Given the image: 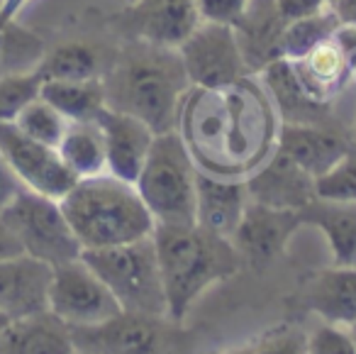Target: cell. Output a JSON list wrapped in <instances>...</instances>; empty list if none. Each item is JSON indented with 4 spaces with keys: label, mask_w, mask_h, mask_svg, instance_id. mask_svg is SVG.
<instances>
[{
    "label": "cell",
    "mask_w": 356,
    "mask_h": 354,
    "mask_svg": "<svg viewBox=\"0 0 356 354\" xmlns=\"http://www.w3.org/2000/svg\"><path fill=\"white\" fill-rule=\"evenodd\" d=\"M278 120L271 95L244 76L225 88L191 86L178 108L176 132L200 171L247 178L276 149Z\"/></svg>",
    "instance_id": "6da1fadb"
},
{
    "label": "cell",
    "mask_w": 356,
    "mask_h": 354,
    "mask_svg": "<svg viewBox=\"0 0 356 354\" xmlns=\"http://www.w3.org/2000/svg\"><path fill=\"white\" fill-rule=\"evenodd\" d=\"M103 86L108 108L134 115L163 134L176 130L178 108L191 81L178 49L127 40L105 69Z\"/></svg>",
    "instance_id": "7a4b0ae2"
},
{
    "label": "cell",
    "mask_w": 356,
    "mask_h": 354,
    "mask_svg": "<svg viewBox=\"0 0 356 354\" xmlns=\"http://www.w3.org/2000/svg\"><path fill=\"white\" fill-rule=\"evenodd\" d=\"M159 269L166 291L168 320L181 323L193 303L220 281L239 269L237 247L200 225H156L154 227Z\"/></svg>",
    "instance_id": "3957f363"
},
{
    "label": "cell",
    "mask_w": 356,
    "mask_h": 354,
    "mask_svg": "<svg viewBox=\"0 0 356 354\" xmlns=\"http://www.w3.org/2000/svg\"><path fill=\"white\" fill-rule=\"evenodd\" d=\"M61 210L83 249L129 245L152 237L156 227L137 186L113 174L79 178L61 198Z\"/></svg>",
    "instance_id": "277c9868"
},
{
    "label": "cell",
    "mask_w": 356,
    "mask_h": 354,
    "mask_svg": "<svg viewBox=\"0 0 356 354\" xmlns=\"http://www.w3.org/2000/svg\"><path fill=\"white\" fill-rule=\"evenodd\" d=\"M195 178L198 167L173 130L154 137L134 186L156 225H195Z\"/></svg>",
    "instance_id": "5b68a950"
},
{
    "label": "cell",
    "mask_w": 356,
    "mask_h": 354,
    "mask_svg": "<svg viewBox=\"0 0 356 354\" xmlns=\"http://www.w3.org/2000/svg\"><path fill=\"white\" fill-rule=\"evenodd\" d=\"M81 259L105 281L122 310L149 318H168L154 237L105 249H83Z\"/></svg>",
    "instance_id": "8992f818"
},
{
    "label": "cell",
    "mask_w": 356,
    "mask_h": 354,
    "mask_svg": "<svg viewBox=\"0 0 356 354\" xmlns=\"http://www.w3.org/2000/svg\"><path fill=\"white\" fill-rule=\"evenodd\" d=\"M0 217L15 232L25 254L47 261L49 266H61L83 254V247L61 210V201L56 198L22 188L0 210Z\"/></svg>",
    "instance_id": "52a82bcc"
},
{
    "label": "cell",
    "mask_w": 356,
    "mask_h": 354,
    "mask_svg": "<svg viewBox=\"0 0 356 354\" xmlns=\"http://www.w3.org/2000/svg\"><path fill=\"white\" fill-rule=\"evenodd\" d=\"M178 54L193 88H225L252 76L232 25L200 22L178 45Z\"/></svg>",
    "instance_id": "ba28073f"
},
{
    "label": "cell",
    "mask_w": 356,
    "mask_h": 354,
    "mask_svg": "<svg viewBox=\"0 0 356 354\" xmlns=\"http://www.w3.org/2000/svg\"><path fill=\"white\" fill-rule=\"evenodd\" d=\"M49 310L69 328H90L113 320L122 313V305L105 281L79 256L54 266Z\"/></svg>",
    "instance_id": "9c48e42d"
},
{
    "label": "cell",
    "mask_w": 356,
    "mask_h": 354,
    "mask_svg": "<svg viewBox=\"0 0 356 354\" xmlns=\"http://www.w3.org/2000/svg\"><path fill=\"white\" fill-rule=\"evenodd\" d=\"M0 154L22 186L42 196L61 201L79 181L64 164L59 149L27 137L15 123H0Z\"/></svg>",
    "instance_id": "30bf717a"
},
{
    "label": "cell",
    "mask_w": 356,
    "mask_h": 354,
    "mask_svg": "<svg viewBox=\"0 0 356 354\" xmlns=\"http://www.w3.org/2000/svg\"><path fill=\"white\" fill-rule=\"evenodd\" d=\"M195 0H137L115 15V25L127 40L173 47L200 25Z\"/></svg>",
    "instance_id": "8fae6325"
},
{
    "label": "cell",
    "mask_w": 356,
    "mask_h": 354,
    "mask_svg": "<svg viewBox=\"0 0 356 354\" xmlns=\"http://www.w3.org/2000/svg\"><path fill=\"white\" fill-rule=\"evenodd\" d=\"M79 352L90 354H159L161 318L122 310L113 320L90 328H71Z\"/></svg>",
    "instance_id": "7c38bea8"
},
{
    "label": "cell",
    "mask_w": 356,
    "mask_h": 354,
    "mask_svg": "<svg viewBox=\"0 0 356 354\" xmlns=\"http://www.w3.org/2000/svg\"><path fill=\"white\" fill-rule=\"evenodd\" d=\"M298 227H302L300 213L276 210V208L249 201L242 222L232 237V245L249 264L264 266L286 252Z\"/></svg>",
    "instance_id": "4fadbf2b"
},
{
    "label": "cell",
    "mask_w": 356,
    "mask_h": 354,
    "mask_svg": "<svg viewBox=\"0 0 356 354\" xmlns=\"http://www.w3.org/2000/svg\"><path fill=\"white\" fill-rule=\"evenodd\" d=\"M244 181H247L249 201L276 208V210L300 213L317 198L315 178L278 149H273L271 157Z\"/></svg>",
    "instance_id": "5bb4252c"
},
{
    "label": "cell",
    "mask_w": 356,
    "mask_h": 354,
    "mask_svg": "<svg viewBox=\"0 0 356 354\" xmlns=\"http://www.w3.org/2000/svg\"><path fill=\"white\" fill-rule=\"evenodd\" d=\"M54 266L30 254L0 261V313L10 320L49 310V288Z\"/></svg>",
    "instance_id": "9a60e30c"
},
{
    "label": "cell",
    "mask_w": 356,
    "mask_h": 354,
    "mask_svg": "<svg viewBox=\"0 0 356 354\" xmlns=\"http://www.w3.org/2000/svg\"><path fill=\"white\" fill-rule=\"evenodd\" d=\"M95 123L103 130L108 174H113L120 181L137 183L156 132L134 115L113 108H105Z\"/></svg>",
    "instance_id": "2e32d148"
},
{
    "label": "cell",
    "mask_w": 356,
    "mask_h": 354,
    "mask_svg": "<svg viewBox=\"0 0 356 354\" xmlns=\"http://www.w3.org/2000/svg\"><path fill=\"white\" fill-rule=\"evenodd\" d=\"M195 188V225L225 240H232L249 206L247 181L220 178L198 169Z\"/></svg>",
    "instance_id": "e0dca14e"
},
{
    "label": "cell",
    "mask_w": 356,
    "mask_h": 354,
    "mask_svg": "<svg viewBox=\"0 0 356 354\" xmlns=\"http://www.w3.org/2000/svg\"><path fill=\"white\" fill-rule=\"evenodd\" d=\"M276 149L312 178H320L351 152L339 134L312 123H281Z\"/></svg>",
    "instance_id": "ac0fdd59"
},
{
    "label": "cell",
    "mask_w": 356,
    "mask_h": 354,
    "mask_svg": "<svg viewBox=\"0 0 356 354\" xmlns=\"http://www.w3.org/2000/svg\"><path fill=\"white\" fill-rule=\"evenodd\" d=\"M288 22L281 17L276 0H252L242 17L234 22L239 49L252 74H261L281 56V40Z\"/></svg>",
    "instance_id": "d6986e66"
},
{
    "label": "cell",
    "mask_w": 356,
    "mask_h": 354,
    "mask_svg": "<svg viewBox=\"0 0 356 354\" xmlns=\"http://www.w3.org/2000/svg\"><path fill=\"white\" fill-rule=\"evenodd\" d=\"M71 328L51 310L10 320L0 332V354H74Z\"/></svg>",
    "instance_id": "ffe728a7"
},
{
    "label": "cell",
    "mask_w": 356,
    "mask_h": 354,
    "mask_svg": "<svg viewBox=\"0 0 356 354\" xmlns=\"http://www.w3.org/2000/svg\"><path fill=\"white\" fill-rule=\"evenodd\" d=\"M307 308L322 323L349 330L356 320V266H330L312 276L305 291Z\"/></svg>",
    "instance_id": "44dd1931"
},
{
    "label": "cell",
    "mask_w": 356,
    "mask_h": 354,
    "mask_svg": "<svg viewBox=\"0 0 356 354\" xmlns=\"http://www.w3.org/2000/svg\"><path fill=\"white\" fill-rule=\"evenodd\" d=\"M300 220L325 235L334 264L356 266V203L315 198L300 210Z\"/></svg>",
    "instance_id": "7402d4cb"
},
{
    "label": "cell",
    "mask_w": 356,
    "mask_h": 354,
    "mask_svg": "<svg viewBox=\"0 0 356 354\" xmlns=\"http://www.w3.org/2000/svg\"><path fill=\"white\" fill-rule=\"evenodd\" d=\"M264 86L278 110L281 123H312L327 108V103L317 100L302 86L296 66L291 59H276L261 71Z\"/></svg>",
    "instance_id": "603a6c76"
},
{
    "label": "cell",
    "mask_w": 356,
    "mask_h": 354,
    "mask_svg": "<svg viewBox=\"0 0 356 354\" xmlns=\"http://www.w3.org/2000/svg\"><path fill=\"white\" fill-rule=\"evenodd\" d=\"M40 95L51 103L69 123H95L108 108L103 79L88 81H42Z\"/></svg>",
    "instance_id": "cb8c5ba5"
},
{
    "label": "cell",
    "mask_w": 356,
    "mask_h": 354,
    "mask_svg": "<svg viewBox=\"0 0 356 354\" xmlns=\"http://www.w3.org/2000/svg\"><path fill=\"white\" fill-rule=\"evenodd\" d=\"M298 76H300L302 86L315 95L322 103H330L332 95L349 81L351 64L346 54L334 45V42H325L315 52L305 56V59L293 61Z\"/></svg>",
    "instance_id": "d4e9b609"
},
{
    "label": "cell",
    "mask_w": 356,
    "mask_h": 354,
    "mask_svg": "<svg viewBox=\"0 0 356 354\" xmlns=\"http://www.w3.org/2000/svg\"><path fill=\"white\" fill-rule=\"evenodd\" d=\"M56 149L76 178H93L108 174L105 139L98 123H69Z\"/></svg>",
    "instance_id": "484cf974"
},
{
    "label": "cell",
    "mask_w": 356,
    "mask_h": 354,
    "mask_svg": "<svg viewBox=\"0 0 356 354\" xmlns=\"http://www.w3.org/2000/svg\"><path fill=\"white\" fill-rule=\"evenodd\" d=\"M105 69L108 66H103L95 47L86 42H66L44 54L37 66V74L42 76V81H88L103 79Z\"/></svg>",
    "instance_id": "4316f807"
},
{
    "label": "cell",
    "mask_w": 356,
    "mask_h": 354,
    "mask_svg": "<svg viewBox=\"0 0 356 354\" xmlns=\"http://www.w3.org/2000/svg\"><path fill=\"white\" fill-rule=\"evenodd\" d=\"M339 25L341 17L337 15L334 8H325V10L312 17L288 22L281 40V56L291 61L305 59L310 52H315L320 45L330 42Z\"/></svg>",
    "instance_id": "83f0119b"
},
{
    "label": "cell",
    "mask_w": 356,
    "mask_h": 354,
    "mask_svg": "<svg viewBox=\"0 0 356 354\" xmlns=\"http://www.w3.org/2000/svg\"><path fill=\"white\" fill-rule=\"evenodd\" d=\"M13 123H15L27 137L37 139V142H42V144H49V147H59L61 137H64L66 128H69V120H66L54 105L47 103L42 95L30 100Z\"/></svg>",
    "instance_id": "f1b7e54d"
},
{
    "label": "cell",
    "mask_w": 356,
    "mask_h": 354,
    "mask_svg": "<svg viewBox=\"0 0 356 354\" xmlns=\"http://www.w3.org/2000/svg\"><path fill=\"white\" fill-rule=\"evenodd\" d=\"M42 76L35 71L0 76V123H13L30 100L40 95Z\"/></svg>",
    "instance_id": "f546056e"
},
{
    "label": "cell",
    "mask_w": 356,
    "mask_h": 354,
    "mask_svg": "<svg viewBox=\"0 0 356 354\" xmlns=\"http://www.w3.org/2000/svg\"><path fill=\"white\" fill-rule=\"evenodd\" d=\"M317 198L339 203H356V157L346 154L339 164L330 169L325 176L315 181Z\"/></svg>",
    "instance_id": "4dcf8cb0"
},
{
    "label": "cell",
    "mask_w": 356,
    "mask_h": 354,
    "mask_svg": "<svg viewBox=\"0 0 356 354\" xmlns=\"http://www.w3.org/2000/svg\"><path fill=\"white\" fill-rule=\"evenodd\" d=\"M305 354H356V344L346 328L320 323L305 339Z\"/></svg>",
    "instance_id": "1f68e13d"
},
{
    "label": "cell",
    "mask_w": 356,
    "mask_h": 354,
    "mask_svg": "<svg viewBox=\"0 0 356 354\" xmlns=\"http://www.w3.org/2000/svg\"><path fill=\"white\" fill-rule=\"evenodd\" d=\"M249 3L252 0H195L200 20L220 25H234L247 13Z\"/></svg>",
    "instance_id": "d6a6232c"
},
{
    "label": "cell",
    "mask_w": 356,
    "mask_h": 354,
    "mask_svg": "<svg viewBox=\"0 0 356 354\" xmlns=\"http://www.w3.org/2000/svg\"><path fill=\"white\" fill-rule=\"evenodd\" d=\"M276 8L286 22H296L302 17H312L330 8L325 0H276Z\"/></svg>",
    "instance_id": "836d02e7"
},
{
    "label": "cell",
    "mask_w": 356,
    "mask_h": 354,
    "mask_svg": "<svg viewBox=\"0 0 356 354\" xmlns=\"http://www.w3.org/2000/svg\"><path fill=\"white\" fill-rule=\"evenodd\" d=\"M22 188L25 186L20 183V178L15 176V171H13L10 164L6 162V157L0 154V210H3Z\"/></svg>",
    "instance_id": "e575fe53"
},
{
    "label": "cell",
    "mask_w": 356,
    "mask_h": 354,
    "mask_svg": "<svg viewBox=\"0 0 356 354\" xmlns=\"http://www.w3.org/2000/svg\"><path fill=\"white\" fill-rule=\"evenodd\" d=\"M254 354H305V344L298 342V337H278L261 344Z\"/></svg>",
    "instance_id": "d590c367"
},
{
    "label": "cell",
    "mask_w": 356,
    "mask_h": 354,
    "mask_svg": "<svg viewBox=\"0 0 356 354\" xmlns=\"http://www.w3.org/2000/svg\"><path fill=\"white\" fill-rule=\"evenodd\" d=\"M17 254H25V249H22L15 232H13L10 227L6 225V220L0 217V261L13 259V256H17Z\"/></svg>",
    "instance_id": "8d00e7d4"
},
{
    "label": "cell",
    "mask_w": 356,
    "mask_h": 354,
    "mask_svg": "<svg viewBox=\"0 0 356 354\" xmlns=\"http://www.w3.org/2000/svg\"><path fill=\"white\" fill-rule=\"evenodd\" d=\"M27 3H30V0H0V13H3V17H6V20L15 22L17 13H20Z\"/></svg>",
    "instance_id": "74e56055"
},
{
    "label": "cell",
    "mask_w": 356,
    "mask_h": 354,
    "mask_svg": "<svg viewBox=\"0 0 356 354\" xmlns=\"http://www.w3.org/2000/svg\"><path fill=\"white\" fill-rule=\"evenodd\" d=\"M334 10L341 17V22H354L356 25V0H339Z\"/></svg>",
    "instance_id": "f35d334b"
},
{
    "label": "cell",
    "mask_w": 356,
    "mask_h": 354,
    "mask_svg": "<svg viewBox=\"0 0 356 354\" xmlns=\"http://www.w3.org/2000/svg\"><path fill=\"white\" fill-rule=\"evenodd\" d=\"M8 27H10V20L3 17L0 13V76L6 74V37H8Z\"/></svg>",
    "instance_id": "ab89813d"
},
{
    "label": "cell",
    "mask_w": 356,
    "mask_h": 354,
    "mask_svg": "<svg viewBox=\"0 0 356 354\" xmlns=\"http://www.w3.org/2000/svg\"><path fill=\"white\" fill-rule=\"evenodd\" d=\"M8 323H10V318H8V315L0 313V332H3V328H6Z\"/></svg>",
    "instance_id": "60d3db41"
},
{
    "label": "cell",
    "mask_w": 356,
    "mask_h": 354,
    "mask_svg": "<svg viewBox=\"0 0 356 354\" xmlns=\"http://www.w3.org/2000/svg\"><path fill=\"white\" fill-rule=\"evenodd\" d=\"M349 334H351V339H354V344H356V320H354V325L349 328Z\"/></svg>",
    "instance_id": "b9f144b4"
},
{
    "label": "cell",
    "mask_w": 356,
    "mask_h": 354,
    "mask_svg": "<svg viewBox=\"0 0 356 354\" xmlns=\"http://www.w3.org/2000/svg\"><path fill=\"white\" fill-rule=\"evenodd\" d=\"M325 3H327V6H330V8H334L337 3H339V0H325Z\"/></svg>",
    "instance_id": "7bdbcfd3"
},
{
    "label": "cell",
    "mask_w": 356,
    "mask_h": 354,
    "mask_svg": "<svg viewBox=\"0 0 356 354\" xmlns=\"http://www.w3.org/2000/svg\"><path fill=\"white\" fill-rule=\"evenodd\" d=\"M74 354H90V352H79V349H76V352Z\"/></svg>",
    "instance_id": "ee69618b"
}]
</instances>
